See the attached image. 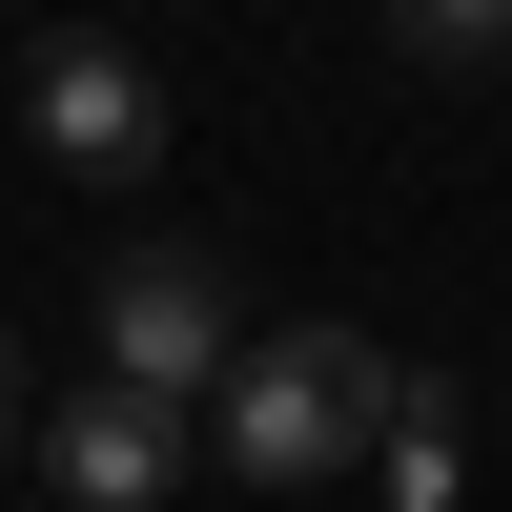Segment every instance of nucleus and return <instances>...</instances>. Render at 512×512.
I'll return each mask as SVG.
<instances>
[{
  "label": "nucleus",
  "instance_id": "obj_1",
  "mask_svg": "<svg viewBox=\"0 0 512 512\" xmlns=\"http://www.w3.org/2000/svg\"><path fill=\"white\" fill-rule=\"evenodd\" d=\"M390 390L410 369L369 349V328H246V349L205 369V451H226L246 492H308V472H349V451L390 431Z\"/></svg>",
  "mask_w": 512,
  "mask_h": 512
},
{
  "label": "nucleus",
  "instance_id": "obj_2",
  "mask_svg": "<svg viewBox=\"0 0 512 512\" xmlns=\"http://www.w3.org/2000/svg\"><path fill=\"white\" fill-rule=\"evenodd\" d=\"M226 349H246V308H226L205 246H123V267H103V369H123V390H185V410H205Z\"/></svg>",
  "mask_w": 512,
  "mask_h": 512
},
{
  "label": "nucleus",
  "instance_id": "obj_3",
  "mask_svg": "<svg viewBox=\"0 0 512 512\" xmlns=\"http://www.w3.org/2000/svg\"><path fill=\"white\" fill-rule=\"evenodd\" d=\"M21 123L82 164V185H144V164H164V82L123 62V41H41V62H21Z\"/></svg>",
  "mask_w": 512,
  "mask_h": 512
},
{
  "label": "nucleus",
  "instance_id": "obj_4",
  "mask_svg": "<svg viewBox=\"0 0 512 512\" xmlns=\"http://www.w3.org/2000/svg\"><path fill=\"white\" fill-rule=\"evenodd\" d=\"M41 451H62V492H82V512H164V492L205 472V410H185V390H123V369H103V390H82Z\"/></svg>",
  "mask_w": 512,
  "mask_h": 512
},
{
  "label": "nucleus",
  "instance_id": "obj_5",
  "mask_svg": "<svg viewBox=\"0 0 512 512\" xmlns=\"http://www.w3.org/2000/svg\"><path fill=\"white\" fill-rule=\"evenodd\" d=\"M369 472H390V512H451V472H472V431H451V390H390V431H369Z\"/></svg>",
  "mask_w": 512,
  "mask_h": 512
},
{
  "label": "nucleus",
  "instance_id": "obj_6",
  "mask_svg": "<svg viewBox=\"0 0 512 512\" xmlns=\"http://www.w3.org/2000/svg\"><path fill=\"white\" fill-rule=\"evenodd\" d=\"M390 41H410L431 82H492V62H512V0H390Z\"/></svg>",
  "mask_w": 512,
  "mask_h": 512
},
{
  "label": "nucleus",
  "instance_id": "obj_7",
  "mask_svg": "<svg viewBox=\"0 0 512 512\" xmlns=\"http://www.w3.org/2000/svg\"><path fill=\"white\" fill-rule=\"evenodd\" d=\"M0 451H21V328H0Z\"/></svg>",
  "mask_w": 512,
  "mask_h": 512
}]
</instances>
